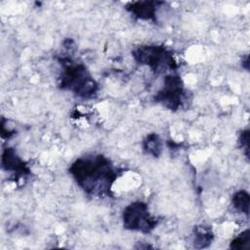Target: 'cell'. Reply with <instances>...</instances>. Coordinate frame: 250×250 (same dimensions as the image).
<instances>
[{"mask_svg": "<svg viewBox=\"0 0 250 250\" xmlns=\"http://www.w3.org/2000/svg\"><path fill=\"white\" fill-rule=\"evenodd\" d=\"M229 247L231 249H248L250 247L249 229H245L242 232H240L237 236H235L231 240Z\"/></svg>", "mask_w": 250, "mask_h": 250, "instance_id": "obj_11", "label": "cell"}, {"mask_svg": "<svg viewBox=\"0 0 250 250\" xmlns=\"http://www.w3.org/2000/svg\"><path fill=\"white\" fill-rule=\"evenodd\" d=\"M132 57L141 65L147 66L155 74L173 73L178 68L175 56L164 45H141L133 49Z\"/></svg>", "mask_w": 250, "mask_h": 250, "instance_id": "obj_3", "label": "cell"}, {"mask_svg": "<svg viewBox=\"0 0 250 250\" xmlns=\"http://www.w3.org/2000/svg\"><path fill=\"white\" fill-rule=\"evenodd\" d=\"M62 65L59 87L82 99H94L99 92V84L93 78L86 65L75 62L71 57L59 59Z\"/></svg>", "mask_w": 250, "mask_h": 250, "instance_id": "obj_2", "label": "cell"}, {"mask_svg": "<svg viewBox=\"0 0 250 250\" xmlns=\"http://www.w3.org/2000/svg\"><path fill=\"white\" fill-rule=\"evenodd\" d=\"M142 146L145 153L158 157L162 151V141L156 133H150L144 139Z\"/></svg>", "mask_w": 250, "mask_h": 250, "instance_id": "obj_9", "label": "cell"}, {"mask_svg": "<svg viewBox=\"0 0 250 250\" xmlns=\"http://www.w3.org/2000/svg\"><path fill=\"white\" fill-rule=\"evenodd\" d=\"M232 207L238 212L245 214L247 217L249 215V193L244 190L236 191L231 198Z\"/></svg>", "mask_w": 250, "mask_h": 250, "instance_id": "obj_10", "label": "cell"}, {"mask_svg": "<svg viewBox=\"0 0 250 250\" xmlns=\"http://www.w3.org/2000/svg\"><path fill=\"white\" fill-rule=\"evenodd\" d=\"M214 239V233L210 227L196 226L192 231V243L195 248H206Z\"/></svg>", "mask_w": 250, "mask_h": 250, "instance_id": "obj_8", "label": "cell"}, {"mask_svg": "<svg viewBox=\"0 0 250 250\" xmlns=\"http://www.w3.org/2000/svg\"><path fill=\"white\" fill-rule=\"evenodd\" d=\"M153 101L172 111L183 108L188 101V92L181 76L176 73L166 74L163 86L156 92Z\"/></svg>", "mask_w": 250, "mask_h": 250, "instance_id": "obj_5", "label": "cell"}, {"mask_svg": "<svg viewBox=\"0 0 250 250\" xmlns=\"http://www.w3.org/2000/svg\"><path fill=\"white\" fill-rule=\"evenodd\" d=\"M1 165L3 170L14 174L15 177H25L31 173L28 165L17 154L13 147H6L3 150Z\"/></svg>", "mask_w": 250, "mask_h": 250, "instance_id": "obj_6", "label": "cell"}, {"mask_svg": "<svg viewBox=\"0 0 250 250\" xmlns=\"http://www.w3.org/2000/svg\"><path fill=\"white\" fill-rule=\"evenodd\" d=\"M238 143L240 145V146L242 147V149H244V153L246 155V157H248V151H249V131L243 130L238 138Z\"/></svg>", "mask_w": 250, "mask_h": 250, "instance_id": "obj_12", "label": "cell"}, {"mask_svg": "<svg viewBox=\"0 0 250 250\" xmlns=\"http://www.w3.org/2000/svg\"><path fill=\"white\" fill-rule=\"evenodd\" d=\"M122 223L125 229L147 234L156 228L159 220L150 214L146 202L137 200L124 208Z\"/></svg>", "mask_w": 250, "mask_h": 250, "instance_id": "obj_4", "label": "cell"}, {"mask_svg": "<svg viewBox=\"0 0 250 250\" xmlns=\"http://www.w3.org/2000/svg\"><path fill=\"white\" fill-rule=\"evenodd\" d=\"M68 171L85 193L100 198L112 195V187L119 175L118 169L103 154L81 156L70 164Z\"/></svg>", "mask_w": 250, "mask_h": 250, "instance_id": "obj_1", "label": "cell"}, {"mask_svg": "<svg viewBox=\"0 0 250 250\" xmlns=\"http://www.w3.org/2000/svg\"><path fill=\"white\" fill-rule=\"evenodd\" d=\"M164 4L160 1H138L129 3L126 9L139 20L156 21L157 10Z\"/></svg>", "mask_w": 250, "mask_h": 250, "instance_id": "obj_7", "label": "cell"}]
</instances>
